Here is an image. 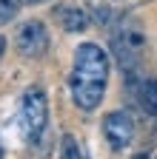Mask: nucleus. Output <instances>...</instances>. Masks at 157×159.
<instances>
[{"label": "nucleus", "mask_w": 157, "mask_h": 159, "mask_svg": "<svg viewBox=\"0 0 157 159\" xmlns=\"http://www.w3.org/2000/svg\"><path fill=\"white\" fill-rule=\"evenodd\" d=\"M106 80H109V54L97 43H83L74 51V71L69 80L74 105L91 114L103 102L106 94Z\"/></svg>", "instance_id": "nucleus-1"}, {"label": "nucleus", "mask_w": 157, "mask_h": 159, "mask_svg": "<svg viewBox=\"0 0 157 159\" xmlns=\"http://www.w3.org/2000/svg\"><path fill=\"white\" fill-rule=\"evenodd\" d=\"M49 122V99L43 88H29L20 99V125H23V136L26 142L37 145L40 136L46 131Z\"/></svg>", "instance_id": "nucleus-2"}, {"label": "nucleus", "mask_w": 157, "mask_h": 159, "mask_svg": "<svg viewBox=\"0 0 157 159\" xmlns=\"http://www.w3.org/2000/svg\"><path fill=\"white\" fill-rule=\"evenodd\" d=\"M14 43H17L20 57L34 60V57L46 54V48H49V29L40 23V20H26V23L17 29Z\"/></svg>", "instance_id": "nucleus-3"}, {"label": "nucleus", "mask_w": 157, "mask_h": 159, "mask_svg": "<svg viewBox=\"0 0 157 159\" xmlns=\"http://www.w3.org/2000/svg\"><path fill=\"white\" fill-rule=\"evenodd\" d=\"M103 134L109 139L111 151H123L131 139H134V119L129 111H111L103 119Z\"/></svg>", "instance_id": "nucleus-4"}, {"label": "nucleus", "mask_w": 157, "mask_h": 159, "mask_svg": "<svg viewBox=\"0 0 157 159\" xmlns=\"http://www.w3.org/2000/svg\"><path fill=\"white\" fill-rule=\"evenodd\" d=\"M54 14H57L60 26H63L69 34H77V31H86V29H89V14H86L80 6H60Z\"/></svg>", "instance_id": "nucleus-5"}, {"label": "nucleus", "mask_w": 157, "mask_h": 159, "mask_svg": "<svg viewBox=\"0 0 157 159\" xmlns=\"http://www.w3.org/2000/svg\"><path fill=\"white\" fill-rule=\"evenodd\" d=\"M140 102H143V108L151 116H157V80H146V83H143V88H140Z\"/></svg>", "instance_id": "nucleus-6"}, {"label": "nucleus", "mask_w": 157, "mask_h": 159, "mask_svg": "<svg viewBox=\"0 0 157 159\" xmlns=\"http://www.w3.org/2000/svg\"><path fill=\"white\" fill-rule=\"evenodd\" d=\"M63 159H83V151H80V145H77V139L71 134L63 136Z\"/></svg>", "instance_id": "nucleus-7"}, {"label": "nucleus", "mask_w": 157, "mask_h": 159, "mask_svg": "<svg viewBox=\"0 0 157 159\" xmlns=\"http://www.w3.org/2000/svg\"><path fill=\"white\" fill-rule=\"evenodd\" d=\"M17 9H20V0H0V26H6L17 14Z\"/></svg>", "instance_id": "nucleus-8"}, {"label": "nucleus", "mask_w": 157, "mask_h": 159, "mask_svg": "<svg viewBox=\"0 0 157 159\" xmlns=\"http://www.w3.org/2000/svg\"><path fill=\"white\" fill-rule=\"evenodd\" d=\"M97 20L106 26V23H111V9H97Z\"/></svg>", "instance_id": "nucleus-9"}, {"label": "nucleus", "mask_w": 157, "mask_h": 159, "mask_svg": "<svg viewBox=\"0 0 157 159\" xmlns=\"http://www.w3.org/2000/svg\"><path fill=\"white\" fill-rule=\"evenodd\" d=\"M3 54H6V37L0 34V60H3Z\"/></svg>", "instance_id": "nucleus-10"}, {"label": "nucleus", "mask_w": 157, "mask_h": 159, "mask_svg": "<svg viewBox=\"0 0 157 159\" xmlns=\"http://www.w3.org/2000/svg\"><path fill=\"white\" fill-rule=\"evenodd\" d=\"M29 6H37V3H46V0H26Z\"/></svg>", "instance_id": "nucleus-11"}, {"label": "nucleus", "mask_w": 157, "mask_h": 159, "mask_svg": "<svg viewBox=\"0 0 157 159\" xmlns=\"http://www.w3.org/2000/svg\"><path fill=\"white\" fill-rule=\"evenodd\" d=\"M134 159H149V156H146V153H140V156H134Z\"/></svg>", "instance_id": "nucleus-12"}, {"label": "nucleus", "mask_w": 157, "mask_h": 159, "mask_svg": "<svg viewBox=\"0 0 157 159\" xmlns=\"http://www.w3.org/2000/svg\"><path fill=\"white\" fill-rule=\"evenodd\" d=\"M0 159H3V151H0Z\"/></svg>", "instance_id": "nucleus-13"}]
</instances>
